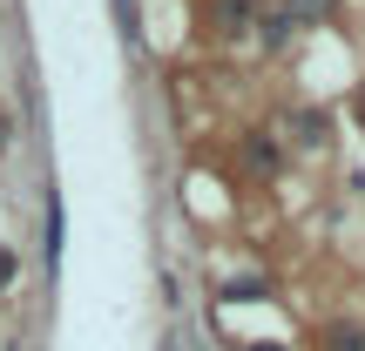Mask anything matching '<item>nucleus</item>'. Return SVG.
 Returning a JSON list of instances; mask_svg holds the SVG:
<instances>
[{
    "label": "nucleus",
    "instance_id": "obj_3",
    "mask_svg": "<svg viewBox=\"0 0 365 351\" xmlns=\"http://www.w3.org/2000/svg\"><path fill=\"white\" fill-rule=\"evenodd\" d=\"M298 142H304V149H325V142H331V122L318 115V108H298Z\"/></svg>",
    "mask_w": 365,
    "mask_h": 351
},
{
    "label": "nucleus",
    "instance_id": "obj_5",
    "mask_svg": "<svg viewBox=\"0 0 365 351\" xmlns=\"http://www.w3.org/2000/svg\"><path fill=\"white\" fill-rule=\"evenodd\" d=\"M325 351H365V331L359 325H331L325 331Z\"/></svg>",
    "mask_w": 365,
    "mask_h": 351
},
{
    "label": "nucleus",
    "instance_id": "obj_4",
    "mask_svg": "<svg viewBox=\"0 0 365 351\" xmlns=\"http://www.w3.org/2000/svg\"><path fill=\"white\" fill-rule=\"evenodd\" d=\"M217 298L223 304H250V298H271V284H264V277H237V284H223Z\"/></svg>",
    "mask_w": 365,
    "mask_h": 351
},
{
    "label": "nucleus",
    "instance_id": "obj_1",
    "mask_svg": "<svg viewBox=\"0 0 365 351\" xmlns=\"http://www.w3.org/2000/svg\"><path fill=\"white\" fill-rule=\"evenodd\" d=\"M257 21V0H217V34H250Z\"/></svg>",
    "mask_w": 365,
    "mask_h": 351
},
{
    "label": "nucleus",
    "instance_id": "obj_8",
    "mask_svg": "<svg viewBox=\"0 0 365 351\" xmlns=\"http://www.w3.org/2000/svg\"><path fill=\"white\" fill-rule=\"evenodd\" d=\"M352 115H359V129H365V88H359V102H352Z\"/></svg>",
    "mask_w": 365,
    "mask_h": 351
},
{
    "label": "nucleus",
    "instance_id": "obj_9",
    "mask_svg": "<svg viewBox=\"0 0 365 351\" xmlns=\"http://www.w3.org/2000/svg\"><path fill=\"white\" fill-rule=\"evenodd\" d=\"M7 135H14V129H7V115H0V149H7Z\"/></svg>",
    "mask_w": 365,
    "mask_h": 351
},
{
    "label": "nucleus",
    "instance_id": "obj_2",
    "mask_svg": "<svg viewBox=\"0 0 365 351\" xmlns=\"http://www.w3.org/2000/svg\"><path fill=\"white\" fill-rule=\"evenodd\" d=\"M244 162H250V176H277V162H284V149H277L271 135H250V142H244Z\"/></svg>",
    "mask_w": 365,
    "mask_h": 351
},
{
    "label": "nucleus",
    "instance_id": "obj_7",
    "mask_svg": "<svg viewBox=\"0 0 365 351\" xmlns=\"http://www.w3.org/2000/svg\"><path fill=\"white\" fill-rule=\"evenodd\" d=\"M14 277H21V250H7V243H0V290H7Z\"/></svg>",
    "mask_w": 365,
    "mask_h": 351
},
{
    "label": "nucleus",
    "instance_id": "obj_6",
    "mask_svg": "<svg viewBox=\"0 0 365 351\" xmlns=\"http://www.w3.org/2000/svg\"><path fill=\"white\" fill-rule=\"evenodd\" d=\"M284 14H291V27H304V21H325L331 0H284Z\"/></svg>",
    "mask_w": 365,
    "mask_h": 351
},
{
    "label": "nucleus",
    "instance_id": "obj_10",
    "mask_svg": "<svg viewBox=\"0 0 365 351\" xmlns=\"http://www.w3.org/2000/svg\"><path fill=\"white\" fill-rule=\"evenodd\" d=\"M250 351H284V345H250Z\"/></svg>",
    "mask_w": 365,
    "mask_h": 351
}]
</instances>
